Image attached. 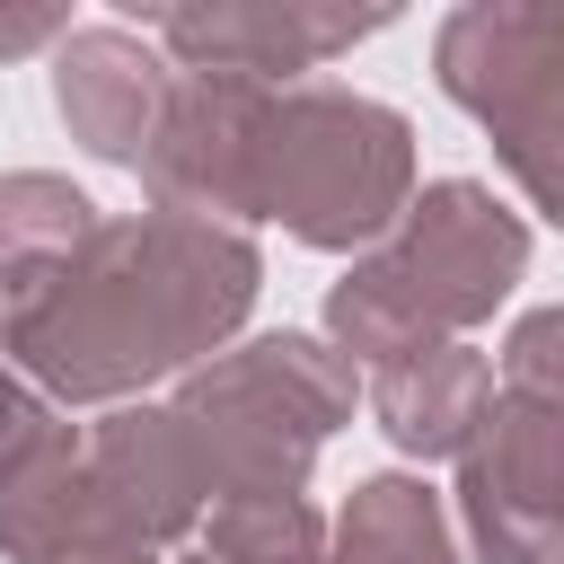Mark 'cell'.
I'll use <instances>...</instances> for the list:
<instances>
[{
    "label": "cell",
    "instance_id": "cell-15",
    "mask_svg": "<svg viewBox=\"0 0 564 564\" xmlns=\"http://www.w3.org/2000/svg\"><path fill=\"white\" fill-rule=\"evenodd\" d=\"M53 423H62V414H53V405H44V397H35V388L0 361V467H18V458L53 432Z\"/></svg>",
    "mask_w": 564,
    "mask_h": 564
},
{
    "label": "cell",
    "instance_id": "cell-9",
    "mask_svg": "<svg viewBox=\"0 0 564 564\" xmlns=\"http://www.w3.org/2000/svg\"><path fill=\"white\" fill-rule=\"evenodd\" d=\"M167 53L132 26H70L53 44V106L70 123L79 150L115 159V167H141L150 150V123L167 106Z\"/></svg>",
    "mask_w": 564,
    "mask_h": 564
},
{
    "label": "cell",
    "instance_id": "cell-13",
    "mask_svg": "<svg viewBox=\"0 0 564 564\" xmlns=\"http://www.w3.org/2000/svg\"><path fill=\"white\" fill-rule=\"evenodd\" d=\"M185 564H326V520L300 494L212 502V529L194 538Z\"/></svg>",
    "mask_w": 564,
    "mask_h": 564
},
{
    "label": "cell",
    "instance_id": "cell-17",
    "mask_svg": "<svg viewBox=\"0 0 564 564\" xmlns=\"http://www.w3.org/2000/svg\"><path fill=\"white\" fill-rule=\"evenodd\" d=\"M53 564H159V546H123V538H106V546H70V555H53Z\"/></svg>",
    "mask_w": 564,
    "mask_h": 564
},
{
    "label": "cell",
    "instance_id": "cell-12",
    "mask_svg": "<svg viewBox=\"0 0 564 564\" xmlns=\"http://www.w3.org/2000/svg\"><path fill=\"white\" fill-rule=\"evenodd\" d=\"M88 229H97V203L70 176H44V167L0 176V300L26 291L44 264H62Z\"/></svg>",
    "mask_w": 564,
    "mask_h": 564
},
{
    "label": "cell",
    "instance_id": "cell-2",
    "mask_svg": "<svg viewBox=\"0 0 564 564\" xmlns=\"http://www.w3.org/2000/svg\"><path fill=\"white\" fill-rule=\"evenodd\" d=\"M520 273H529V220L494 203V185L441 176L326 291V335L344 361H405L432 344H467V326H485Z\"/></svg>",
    "mask_w": 564,
    "mask_h": 564
},
{
    "label": "cell",
    "instance_id": "cell-11",
    "mask_svg": "<svg viewBox=\"0 0 564 564\" xmlns=\"http://www.w3.org/2000/svg\"><path fill=\"white\" fill-rule=\"evenodd\" d=\"M326 564H458L441 494L423 476H361L326 529Z\"/></svg>",
    "mask_w": 564,
    "mask_h": 564
},
{
    "label": "cell",
    "instance_id": "cell-4",
    "mask_svg": "<svg viewBox=\"0 0 564 564\" xmlns=\"http://www.w3.org/2000/svg\"><path fill=\"white\" fill-rule=\"evenodd\" d=\"M167 414L185 423L212 502L300 494L317 441L335 423H352V361L317 335H256V344L185 370Z\"/></svg>",
    "mask_w": 564,
    "mask_h": 564
},
{
    "label": "cell",
    "instance_id": "cell-7",
    "mask_svg": "<svg viewBox=\"0 0 564 564\" xmlns=\"http://www.w3.org/2000/svg\"><path fill=\"white\" fill-rule=\"evenodd\" d=\"M397 9H317V0H220V9H150V44L176 70H220L282 88L291 70H317L379 35Z\"/></svg>",
    "mask_w": 564,
    "mask_h": 564
},
{
    "label": "cell",
    "instance_id": "cell-16",
    "mask_svg": "<svg viewBox=\"0 0 564 564\" xmlns=\"http://www.w3.org/2000/svg\"><path fill=\"white\" fill-rule=\"evenodd\" d=\"M62 35H70L62 9H0V62L9 53H35V44H62Z\"/></svg>",
    "mask_w": 564,
    "mask_h": 564
},
{
    "label": "cell",
    "instance_id": "cell-10",
    "mask_svg": "<svg viewBox=\"0 0 564 564\" xmlns=\"http://www.w3.org/2000/svg\"><path fill=\"white\" fill-rule=\"evenodd\" d=\"M485 405H494V352H476V344H432V352L379 361V379H370V414L405 458H458L476 441Z\"/></svg>",
    "mask_w": 564,
    "mask_h": 564
},
{
    "label": "cell",
    "instance_id": "cell-3",
    "mask_svg": "<svg viewBox=\"0 0 564 564\" xmlns=\"http://www.w3.org/2000/svg\"><path fill=\"white\" fill-rule=\"evenodd\" d=\"M414 203V123L361 88H264L247 141V220H282L300 247L361 256Z\"/></svg>",
    "mask_w": 564,
    "mask_h": 564
},
{
    "label": "cell",
    "instance_id": "cell-14",
    "mask_svg": "<svg viewBox=\"0 0 564 564\" xmlns=\"http://www.w3.org/2000/svg\"><path fill=\"white\" fill-rule=\"evenodd\" d=\"M555 344H564V308H529L494 361V388L511 397H564V370H555Z\"/></svg>",
    "mask_w": 564,
    "mask_h": 564
},
{
    "label": "cell",
    "instance_id": "cell-6",
    "mask_svg": "<svg viewBox=\"0 0 564 564\" xmlns=\"http://www.w3.org/2000/svg\"><path fill=\"white\" fill-rule=\"evenodd\" d=\"M458 511L485 564H555L564 538V397L494 388L476 441L458 449Z\"/></svg>",
    "mask_w": 564,
    "mask_h": 564
},
{
    "label": "cell",
    "instance_id": "cell-8",
    "mask_svg": "<svg viewBox=\"0 0 564 564\" xmlns=\"http://www.w3.org/2000/svg\"><path fill=\"white\" fill-rule=\"evenodd\" d=\"M79 476H88L97 529L132 538V546L185 538L203 520V502H212L203 458H194V441H185V423L167 405H115L97 432H79Z\"/></svg>",
    "mask_w": 564,
    "mask_h": 564
},
{
    "label": "cell",
    "instance_id": "cell-5",
    "mask_svg": "<svg viewBox=\"0 0 564 564\" xmlns=\"http://www.w3.org/2000/svg\"><path fill=\"white\" fill-rule=\"evenodd\" d=\"M441 88L494 132L538 220H564V9L467 0L441 18Z\"/></svg>",
    "mask_w": 564,
    "mask_h": 564
},
{
    "label": "cell",
    "instance_id": "cell-1",
    "mask_svg": "<svg viewBox=\"0 0 564 564\" xmlns=\"http://www.w3.org/2000/svg\"><path fill=\"white\" fill-rule=\"evenodd\" d=\"M256 282L264 256L247 229L176 212L97 220L62 264L0 300V352L44 405H106L203 361L247 317Z\"/></svg>",
    "mask_w": 564,
    "mask_h": 564
}]
</instances>
